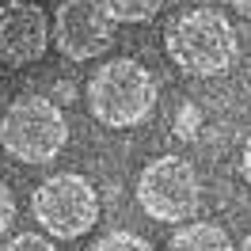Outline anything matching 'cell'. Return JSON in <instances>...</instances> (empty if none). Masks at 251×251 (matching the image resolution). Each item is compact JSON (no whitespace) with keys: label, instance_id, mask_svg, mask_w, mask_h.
I'll return each mask as SVG.
<instances>
[{"label":"cell","instance_id":"4fadbf2b","mask_svg":"<svg viewBox=\"0 0 251 251\" xmlns=\"http://www.w3.org/2000/svg\"><path fill=\"white\" fill-rule=\"evenodd\" d=\"M12 225H16V194H12L8 183L0 179V240L12 232Z\"/></svg>","mask_w":251,"mask_h":251},{"label":"cell","instance_id":"8fae6325","mask_svg":"<svg viewBox=\"0 0 251 251\" xmlns=\"http://www.w3.org/2000/svg\"><path fill=\"white\" fill-rule=\"evenodd\" d=\"M198 126H202L198 107H194V103H183L179 114H175V133H179L183 141H194V137H198Z\"/></svg>","mask_w":251,"mask_h":251},{"label":"cell","instance_id":"7c38bea8","mask_svg":"<svg viewBox=\"0 0 251 251\" xmlns=\"http://www.w3.org/2000/svg\"><path fill=\"white\" fill-rule=\"evenodd\" d=\"M0 251H57V248L50 244L46 236H38V232H19V236H12Z\"/></svg>","mask_w":251,"mask_h":251},{"label":"cell","instance_id":"277c9868","mask_svg":"<svg viewBox=\"0 0 251 251\" xmlns=\"http://www.w3.org/2000/svg\"><path fill=\"white\" fill-rule=\"evenodd\" d=\"M31 213L53 240H76L92 232L99 221V194L95 187L76 172L50 175L46 183H38L31 194Z\"/></svg>","mask_w":251,"mask_h":251},{"label":"cell","instance_id":"9c48e42d","mask_svg":"<svg viewBox=\"0 0 251 251\" xmlns=\"http://www.w3.org/2000/svg\"><path fill=\"white\" fill-rule=\"evenodd\" d=\"M114 23H149L164 8V0H99Z\"/></svg>","mask_w":251,"mask_h":251},{"label":"cell","instance_id":"30bf717a","mask_svg":"<svg viewBox=\"0 0 251 251\" xmlns=\"http://www.w3.org/2000/svg\"><path fill=\"white\" fill-rule=\"evenodd\" d=\"M92 251H152V244L145 240V236L137 232H107V236H99L92 244Z\"/></svg>","mask_w":251,"mask_h":251},{"label":"cell","instance_id":"8992f818","mask_svg":"<svg viewBox=\"0 0 251 251\" xmlns=\"http://www.w3.org/2000/svg\"><path fill=\"white\" fill-rule=\"evenodd\" d=\"M114 42V19L99 0H61L53 12V46L69 61H92Z\"/></svg>","mask_w":251,"mask_h":251},{"label":"cell","instance_id":"ba28073f","mask_svg":"<svg viewBox=\"0 0 251 251\" xmlns=\"http://www.w3.org/2000/svg\"><path fill=\"white\" fill-rule=\"evenodd\" d=\"M168 251H236V248L221 225H213V221H190L183 228H175V236L168 240Z\"/></svg>","mask_w":251,"mask_h":251},{"label":"cell","instance_id":"2e32d148","mask_svg":"<svg viewBox=\"0 0 251 251\" xmlns=\"http://www.w3.org/2000/svg\"><path fill=\"white\" fill-rule=\"evenodd\" d=\"M240 251H251V232L244 236V248H240Z\"/></svg>","mask_w":251,"mask_h":251},{"label":"cell","instance_id":"9a60e30c","mask_svg":"<svg viewBox=\"0 0 251 251\" xmlns=\"http://www.w3.org/2000/svg\"><path fill=\"white\" fill-rule=\"evenodd\" d=\"M228 4H232L240 16H248V19H251V0H228Z\"/></svg>","mask_w":251,"mask_h":251},{"label":"cell","instance_id":"5b68a950","mask_svg":"<svg viewBox=\"0 0 251 251\" xmlns=\"http://www.w3.org/2000/svg\"><path fill=\"white\" fill-rule=\"evenodd\" d=\"M137 205L152 221H190L202 205V183L194 164L183 156H156L137 175Z\"/></svg>","mask_w":251,"mask_h":251},{"label":"cell","instance_id":"6da1fadb","mask_svg":"<svg viewBox=\"0 0 251 251\" xmlns=\"http://www.w3.org/2000/svg\"><path fill=\"white\" fill-rule=\"evenodd\" d=\"M164 50L187 76H221L236 61V27L217 8H187L168 23Z\"/></svg>","mask_w":251,"mask_h":251},{"label":"cell","instance_id":"5bb4252c","mask_svg":"<svg viewBox=\"0 0 251 251\" xmlns=\"http://www.w3.org/2000/svg\"><path fill=\"white\" fill-rule=\"evenodd\" d=\"M240 172H244V179L251 183V137L244 141V156H240Z\"/></svg>","mask_w":251,"mask_h":251},{"label":"cell","instance_id":"52a82bcc","mask_svg":"<svg viewBox=\"0 0 251 251\" xmlns=\"http://www.w3.org/2000/svg\"><path fill=\"white\" fill-rule=\"evenodd\" d=\"M53 42V27L46 23V12L31 0H4L0 4V61L23 69L34 65L46 46Z\"/></svg>","mask_w":251,"mask_h":251},{"label":"cell","instance_id":"3957f363","mask_svg":"<svg viewBox=\"0 0 251 251\" xmlns=\"http://www.w3.org/2000/svg\"><path fill=\"white\" fill-rule=\"evenodd\" d=\"M65 141H69V122H65L61 107L53 99H46V95H19L8 107L4 122H0L4 152L23 160V164L57 160Z\"/></svg>","mask_w":251,"mask_h":251},{"label":"cell","instance_id":"7a4b0ae2","mask_svg":"<svg viewBox=\"0 0 251 251\" xmlns=\"http://www.w3.org/2000/svg\"><path fill=\"white\" fill-rule=\"evenodd\" d=\"M156 76L133 57H114L103 69H95L88 80V107H92L95 122L110 126V129H129V126L145 122L156 107Z\"/></svg>","mask_w":251,"mask_h":251}]
</instances>
